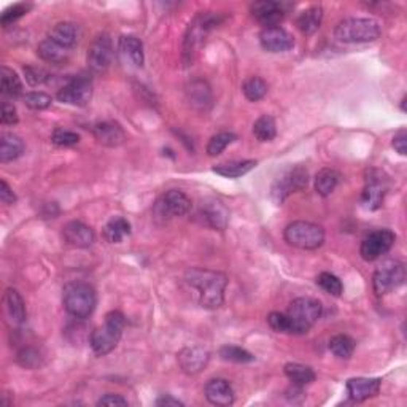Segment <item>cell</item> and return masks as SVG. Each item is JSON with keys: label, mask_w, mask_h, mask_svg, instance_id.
Segmentation results:
<instances>
[{"label": "cell", "mask_w": 407, "mask_h": 407, "mask_svg": "<svg viewBox=\"0 0 407 407\" xmlns=\"http://www.w3.org/2000/svg\"><path fill=\"white\" fill-rule=\"evenodd\" d=\"M185 280L197 292V301L201 307L215 310L223 306L225 292L227 287V275L212 269L191 267L185 274Z\"/></svg>", "instance_id": "obj_1"}, {"label": "cell", "mask_w": 407, "mask_h": 407, "mask_svg": "<svg viewBox=\"0 0 407 407\" xmlns=\"http://www.w3.org/2000/svg\"><path fill=\"white\" fill-rule=\"evenodd\" d=\"M62 304L73 319L85 320L93 315L98 306V293L86 282H71L62 289Z\"/></svg>", "instance_id": "obj_2"}, {"label": "cell", "mask_w": 407, "mask_h": 407, "mask_svg": "<svg viewBox=\"0 0 407 407\" xmlns=\"http://www.w3.org/2000/svg\"><path fill=\"white\" fill-rule=\"evenodd\" d=\"M126 326V316H124L120 310H112L105 315V321L103 325L96 328L91 337H89V344H91L93 351L98 356H105L118 347V344L123 337V331Z\"/></svg>", "instance_id": "obj_3"}, {"label": "cell", "mask_w": 407, "mask_h": 407, "mask_svg": "<svg viewBox=\"0 0 407 407\" xmlns=\"http://www.w3.org/2000/svg\"><path fill=\"white\" fill-rule=\"evenodd\" d=\"M381 34V26L371 18H346L334 29V37L342 43H371Z\"/></svg>", "instance_id": "obj_4"}, {"label": "cell", "mask_w": 407, "mask_h": 407, "mask_svg": "<svg viewBox=\"0 0 407 407\" xmlns=\"http://www.w3.org/2000/svg\"><path fill=\"white\" fill-rule=\"evenodd\" d=\"M323 312L321 302L314 298H298L289 304L287 316L289 320V334H307Z\"/></svg>", "instance_id": "obj_5"}, {"label": "cell", "mask_w": 407, "mask_h": 407, "mask_svg": "<svg viewBox=\"0 0 407 407\" xmlns=\"http://www.w3.org/2000/svg\"><path fill=\"white\" fill-rule=\"evenodd\" d=\"M285 242L299 250H319L325 244V230L320 225L312 222H298L289 223L284 232Z\"/></svg>", "instance_id": "obj_6"}, {"label": "cell", "mask_w": 407, "mask_h": 407, "mask_svg": "<svg viewBox=\"0 0 407 407\" xmlns=\"http://www.w3.org/2000/svg\"><path fill=\"white\" fill-rule=\"evenodd\" d=\"M309 185V172L304 165L296 164L288 168L280 174V177L275 178V182L272 183L271 188V197L272 201L282 205L287 199L293 195V192H298L306 190Z\"/></svg>", "instance_id": "obj_7"}, {"label": "cell", "mask_w": 407, "mask_h": 407, "mask_svg": "<svg viewBox=\"0 0 407 407\" xmlns=\"http://www.w3.org/2000/svg\"><path fill=\"white\" fill-rule=\"evenodd\" d=\"M406 267L398 259H385L378 264L372 275V289L377 296H385L395 292L404 284Z\"/></svg>", "instance_id": "obj_8"}, {"label": "cell", "mask_w": 407, "mask_h": 407, "mask_svg": "<svg viewBox=\"0 0 407 407\" xmlns=\"http://www.w3.org/2000/svg\"><path fill=\"white\" fill-rule=\"evenodd\" d=\"M390 188L388 177L382 170L371 169L366 174V183L361 192V204L366 210H378L383 205L385 196H387Z\"/></svg>", "instance_id": "obj_9"}, {"label": "cell", "mask_w": 407, "mask_h": 407, "mask_svg": "<svg viewBox=\"0 0 407 407\" xmlns=\"http://www.w3.org/2000/svg\"><path fill=\"white\" fill-rule=\"evenodd\" d=\"M93 99V80L86 75H78L68 80L58 91V101L67 105L86 107Z\"/></svg>", "instance_id": "obj_10"}, {"label": "cell", "mask_w": 407, "mask_h": 407, "mask_svg": "<svg viewBox=\"0 0 407 407\" xmlns=\"http://www.w3.org/2000/svg\"><path fill=\"white\" fill-rule=\"evenodd\" d=\"M115 56L113 50V41L110 38L108 34L102 32L99 36H96L93 43L88 48V67L91 68L96 73L105 72L107 68L112 66Z\"/></svg>", "instance_id": "obj_11"}, {"label": "cell", "mask_w": 407, "mask_h": 407, "mask_svg": "<svg viewBox=\"0 0 407 407\" xmlns=\"http://www.w3.org/2000/svg\"><path fill=\"white\" fill-rule=\"evenodd\" d=\"M395 240H396L395 232L390 230L372 231L361 242L360 248L361 258L364 261H368V263L382 258L383 254H387L391 250V247L395 245Z\"/></svg>", "instance_id": "obj_12"}, {"label": "cell", "mask_w": 407, "mask_h": 407, "mask_svg": "<svg viewBox=\"0 0 407 407\" xmlns=\"http://www.w3.org/2000/svg\"><path fill=\"white\" fill-rule=\"evenodd\" d=\"M217 24H218V16L209 15V13H205V15L202 13V15L195 18V21L190 24L188 32H186V37H185L183 51H185L186 58L192 61V56H195L197 48L202 45L205 36L209 34L212 27H215Z\"/></svg>", "instance_id": "obj_13"}, {"label": "cell", "mask_w": 407, "mask_h": 407, "mask_svg": "<svg viewBox=\"0 0 407 407\" xmlns=\"http://www.w3.org/2000/svg\"><path fill=\"white\" fill-rule=\"evenodd\" d=\"M191 207L192 202L186 192L180 190H169L158 199L155 210L160 217L174 218V217L188 215L191 212Z\"/></svg>", "instance_id": "obj_14"}, {"label": "cell", "mask_w": 407, "mask_h": 407, "mask_svg": "<svg viewBox=\"0 0 407 407\" xmlns=\"http://www.w3.org/2000/svg\"><path fill=\"white\" fill-rule=\"evenodd\" d=\"M197 218L201 220L202 225L212 227V230L225 231L230 225V210L222 201H218L215 197H209L204 199L199 205Z\"/></svg>", "instance_id": "obj_15"}, {"label": "cell", "mask_w": 407, "mask_h": 407, "mask_svg": "<svg viewBox=\"0 0 407 407\" xmlns=\"http://www.w3.org/2000/svg\"><path fill=\"white\" fill-rule=\"evenodd\" d=\"M259 43L269 53H285L294 46V38L284 27H264L259 34Z\"/></svg>", "instance_id": "obj_16"}, {"label": "cell", "mask_w": 407, "mask_h": 407, "mask_svg": "<svg viewBox=\"0 0 407 407\" xmlns=\"http://www.w3.org/2000/svg\"><path fill=\"white\" fill-rule=\"evenodd\" d=\"M177 361L185 374L196 376L207 368V364L210 361V354L202 347H185L178 351Z\"/></svg>", "instance_id": "obj_17"}, {"label": "cell", "mask_w": 407, "mask_h": 407, "mask_svg": "<svg viewBox=\"0 0 407 407\" xmlns=\"http://www.w3.org/2000/svg\"><path fill=\"white\" fill-rule=\"evenodd\" d=\"M253 18L264 27H275L284 21L287 10L284 4L274 2V0H259L250 6Z\"/></svg>", "instance_id": "obj_18"}, {"label": "cell", "mask_w": 407, "mask_h": 407, "mask_svg": "<svg viewBox=\"0 0 407 407\" xmlns=\"http://www.w3.org/2000/svg\"><path fill=\"white\" fill-rule=\"evenodd\" d=\"M382 387V378L372 377H354L347 381L349 398L354 403H364L378 395Z\"/></svg>", "instance_id": "obj_19"}, {"label": "cell", "mask_w": 407, "mask_h": 407, "mask_svg": "<svg viewBox=\"0 0 407 407\" xmlns=\"http://www.w3.org/2000/svg\"><path fill=\"white\" fill-rule=\"evenodd\" d=\"M62 239L73 248H89L96 242V234L91 226L75 220L62 227Z\"/></svg>", "instance_id": "obj_20"}, {"label": "cell", "mask_w": 407, "mask_h": 407, "mask_svg": "<svg viewBox=\"0 0 407 407\" xmlns=\"http://www.w3.org/2000/svg\"><path fill=\"white\" fill-rule=\"evenodd\" d=\"M93 135L103 147L116 148L126 142V133L116 121H99L93 126Z\"/></svg>", "instance_id": "obj_21"}, {"label": "cell", "mask_w": 407, "mask_h": 407, "mask_svg": "<svg viewBox=\"0 0 407 407\" xmlns=\"http://www.w3.org/2000/svg\"><path fill=\"white\" fill-rule=\"evenodd\" d=\"M204 395L207 401L213 406H231L236 401V393H234L232 385L226 378H212L205 383Z\"/></svg>", "instance_id": "obj_22"}, {"label": "cell", "mask_w": 407, "mask_h": 407, "mask_svg": "<svg viewBox=\"0 0 407 407\" xmlns=\"http://www.w3.org/2000/svg\"><path fill=\"white\" fill-rule=\"evenodd\" d=\"M118 54L124 64L130 67L142 68L145 62L143 43L135 36H121L118 38Z\"/></svg>", "instance_id": "obj_23"}, {"label": "cell", "mask_w": 407, "mask_h": 407, "mask_svg": "<svg viewBox=\"0 0 407 407\" xmlns=\"http://www.w3.org/2000/svg\"><path fill=\"white\" fill-rule=\"evenodd\" d=\"M4 312L11 325L21 326L27 319V309L23 296L15 288H6L4 294Z\"/></svg>", "instance_id": "obj_24"}, {"label": "cell", "mask_w": 407, "mask_h": 407, "mask_svg": "<svg viewBox=\"0 0 407 407\" xmlns=\"http://www.w3.org/2000/svg\"><path fill=\"white\" fill-rule=\"evenodd\" d=\"M186 101L190 102L191 108L197 112H207L212 107V91L209 83L204 80H192L186 86Z\"/></svg>", "instance_id": "obj_25"}, {"label": "cell", "mask_w": 407, "mask_h": 407, "mask_svg": "<svg viewBox=\"0 0 407 407\" xmlns=\"http://www.w3.org/2000/svg\"><path fill=\"white\" fill-rule=\"evenodd\" d=\"M48 38L56 41V43L67 48V50H73L80 40V27L75 23H71V21L58 23L50 31V36H48Z\"/></svg>", "instance_id": "obj_26"}, {"label": "cell", "mask_w": 407, "mask_h": 407, "mask_svg": "<svg viewBox=\"0 0 407 407\" xmlns=\"http://www.w3.org/2000/svg\"><path fill=\"white\" fill-rule=\"evenodd\" d=\"M71 51L67 48L61 46L56 41H53L51 38L41 40L37 46V54L41 61L48 62V64H66V62L71 59Z\"/></svg>", "instance_id": "obj_27"}, {"label": "cell", "mask_w": 407, "mask_h": 407, "mask_svg": "<svg viewBox=\"0 0 407 407\" xmlns=\"http://www.w3.org/2000/svg\"><path fill=\"white\" fill-rule=\"evenodd\" d=\"M24 150L26 145L21 137L10 133H4L0 137V161L4 164L18 160L19 156H23Z\"/></svg>", "instance_id": "obj_28"}, {"label": "cell", "mask_w": 407, "mask_h": 407, "mask_svg": "<svg viewBox=\"0 0 407 407\" xmlns=\"http://www.w3.org/2000/svg\"><path fill=\"white\" fill-rule=\"evenodd\" d=\"M321 21H323V9L320 5H314L299 13L298 19H296V26H298V29L304 34V36H312V34L320 29Z\"/></svg>", "instance_id": "obj_29"}, {"label": "cell", "mask_w": 407, "mask_h": 407, "mask_svg": "<svg viewBox=\"0 0 407 407\" xmlns=\"http://www.w3.org/2000/svg\"><path fill=\"white\" fill-rule=\"evenodd\" d=\"M0 80H2V85H0V91L2 96L10 99L23 98V81L18 77V73L13 71V68L4 66L2 71H0Z\"/></svg>", "instance_id": "obj_30"}, {"label": "cell", "mask_w": 407, "mask_h": 407, "mask_svg": "<svg viewBox=\"0 0 407 407\" xmlns=\"http://www.w3.org/2000/svg\"><path fill=\"white\" fill-rule=\"evenodd\" d=\"M257 161L254 160H244V161H230L222 163L218 165H213V172L225 178H240L247 175L248 172L257 168Z\"/></svg>", "instance_id": "obj_31"}, {"label": "cell", "mask_w": 407, "mask_h": 407, "mask_svg": "<svg viewBox=\"0 0 407 407\" xmlns=\"http://www.w3.org/2000/svg\"><path fill=\"white\" fill-rule=\"evenodd\" d=\"M341 174L334 169H321L315 177V191L321 197H328L334 192L337 185L341 182Z\"/></svg>", "instance_id": "obj_32"}, {"label": "cell", "mask_w": 407, "mask_h": 407, "mask_svg": "<svg viewBox=\"0 0 407 407\" xmlns=\"http://www.w3.org/2000/svg\"><path fill=\"white\" fill-rule=\"evenodd\" d=\"M102 236L108 244H121L124 237L130 236V223L126 218L115 217L103 227Z\"/></svg>", "instance_id": "obj_33"}, {"label": "cell", "mask_w": 407, "mask_h": 407, "mask_svg": "<svg viewBox=\"0 0 407 407\" xmlns=\"http://www.w3.org/2000/svg\"><path fill=\"white\" fill-rule=\"evenodd\" d=\"M285 376L293 382V385H299V387H306V385H310L312 382H315V371L306 366V364L301 363H288L285 364L284 368Z\"/></svg>", "instance_id": "obj_34"}, {"label": "cell", "mask_w": 407, "mask_h": 407, "mask_svg": "<svg viewBox=\"0 0 407 407\" xmlns=\"http://www.w3.org/2000/svg\"><path fill=\"white\" fill-rule=\"evenodd\" d=\"M329 351L339 360H350L351 355H354L356 344L347 334H337L334 337H331L329 341Z\"/></svg>", "instance_id": "obj_35"}, {"label": "cell", "mask_w": 407, "mask_h": 407, "mask_svg": "<svg viewBox=\"0 0 407 407\" xmlns=\"http://www.w3.org/2000/svg\"><path fill=\"white\" fill-rule=\"evenodd\" d=\"M253 135L259 142H272L277 135V124L271 115H263L253 124Z\"/></svg>", "instance_id": "obj_36"}, {"label": "cell", "mask_w": 407, "mask_h": 407, "mask_svg": "<svg viewBox=\"0 0 407 407\" xmlns=\"http://www.w3.org/2000/svg\"><path fill=\"white\" fill-rule=\"evenodd\" d=\"M269 91L267 83L261 77H248L242 85V93L250 102H259Z\"/></svg>", "instance_id": "obj_37"}, {"label": "cell", "mask_w": 407, "mask_h": 407, "mask_svg": "<svg viewBox=\"0 0 407 407\" xmlns=\"http://www.w3.org/2000/svg\"><path fill=\"white\" fill-rule=\"evenodd\" d=\"M237 140V135L234 133H227V130H223V133H218L212 137L207 143V155L209 156H218L222 155L223 151L230 147L232 142Z\"/></svg>", "instance_id": "obj_38"}, {"label": "cell", "mask_w": 407, "mask_h": 407, "mask_svg": "<svg viewBox=\"0 0 407 407\" xmlns=\"http://www.w3.org/2000/svg\"><path fill=\"white\" fill-rule=\"evenodd\" d=\"M220 356H222L225 361H231L237 364H247L257 360L250 351L237 346H223L220 349Z\"/></svg>", "instance_id": "obj_39"}, {"label": "cell", "mask_w": 407, "mask_h": 407, "mask_svg": "<svg viewBox=\"0 0 407 407\" xmlns=\"http://www.w3.org/2000/svg\"><path fill=\"white\" fill-rule=\"evenodd\" d=\"M316 285L325 293L334 296V298H339L344 293V284L341 279L331 272H321L319 277H316Z\"/></svg>", "instance_id": "obj_40"}, {"label": "cell", "mask_w": 407, "mask_h": 407, "mask_svg": "<svg viewBox=\"0 0 407 407\" xmlns=\"http://www.w3.org/2000/svg\"><path fill=\"white\" fill-rule=\"evenodd\" d=\"M23 102L26 107H29L32 110H46L51 107L53 98L46 93L32 91V93H27L23 96Z\"/></svg>", "instance_id": "obj_41"}, {"label": "cell", "mask_w": 407, "mask_h": 407, "mask_svg": "<svg viewBox=\"0 0 407 407\" xmlns=\"http://www.w3.org/2000/svg\"><path fill=\"white\" fill-rule=\"evenodd\" d=\"M51 142L61 148L75 147V145L80 143V135L77 133H73V130L58 128L51 135Z\"/></svg>", "instance_id": "obj_42"}, {"label": "cell", "mask_w": 407, "mask_h": 407, "mask_svg": "<svg viewBox=\"0 0 407 407\" xmlns=\"http://www.w3.org/2000/svg\"><path fill=\"white\" fill-rule=\"evenodd\" d=\"M32 9V4H15L10 9H6L0 18V24L4 27H9L13 23H16L19 18H23L27 11Z\"/></svg>", "instance_id": "obj_43"}, {"label": "cell", "mask_w": 407, "mask_h": 407, "mask_svg": "<svg viewBox=\"0 0 407 407\" xmlns=\"http://www.w3.org/2000/svg\"><path fill=\"white\" fill-rule=\"evenodd\" d=\"M18 363L21 364L23 368L27 369H34L40 366V354L32 347H24L18 351V356H16Z\"/></svg>", "instance_id": "obj_44"}, {"label": "cell", "mask_w": 407, "mask_h": 407, "mask_svg": "<svg viewBox=\"0 0 407 407\" xmlns=\"http://www.w3.org/2000/svg\"><path fill=\"white\" fill-rule=\"evenodd\" d=\"M267 323L275 333H282V334H289V320L287 314L282 312H271L267 315Z\"/></svg>", "instance_id": "obj_45"}, {"label": "cell", "mask_w": 407, "mask_h": 407, "mask_svg": "<svg viewBox=\"0 0 407 407\" xmlns=\"http://www.w3.org/2000/svg\"><path fill=\"white\" fill-rule=\"evenodd\" d=\"M24 75H26L27 83H29L31 86L43 85V83H46L48 78H50V75H48V72L43 71V68L32 67V66L24 67Z\"/></svg>", "instance_id": "obj_46"}, {"label": "cell", "mask_w": 407, "mask_h": 407, "mask_svg": "<svg viewBox=\"0 0 407 407\" xmlns=\"http://www.w3.org/2000/svg\"><path fill=\"white\" fill-rule=\"evenodd\" d=\"M18 110L10 102H2V113H0V121H2L4 126H13V124L18 123Z\"/></svg>", "instance_id": "obj_47"}, {"label": "cell", "mask_w": 407, "mask_h": 407, "mask_svg": "<svg viewBox=\"0 0 407 407\" xmlns=\"http://www.w3.org/2000/svg\"><path fill=\"white\" fill-rule=\"evenodd\" d=\"M98 406H103V407H126L129 406L128 399L123 398L121 395H115V393H107L103 395L99 401Z\"/></svg>", "instance_id": "obj_48"}, {"label": "cell", "mask_w": 407, "mask_h": 407, "mask_svg": "<svg viewBox=\"0 0 407 407\" xmlns=\"http://www.w3.org/2000/svg\"><path fill=\"white\" fill-rule=\"evenodd\" d=\"M391 145H393V148H395L401 156L407 155V133H406V129L398 130L395 137H393Z\"/></svg>", "instance_id": "obj_49"}, {"label": "cell", "mask_w": 407, "mask_h": 407, "mask_svg": "<svg viewBox=\"0 0 407 407\" xmlns=\"http://www.w3.org/2000/svg\"><path fill=\"white\" fill-rule=\"evenodd\" d=\"M0 201H2V204L5 205H13V204H16V195L13 192V190L10 188V185L6 183L5 180L0 182Z\"/></svg>", "instance_id": "obj_50"}, {"label": "cell", "mask_w": 407, "mask_h": 407, "mask_svg": "<svg viewBox=\"0 0 407 407\" xmlns=\"http://www.w3.org/2000/svg\"><path fill=\"white\" fill-rule=\"evenodd\" d=\"M156 406H163V407H169V406H183L182 401H178L177 398L174 396H170V395H163L161 398H158L156 399Z\"/></svg>", "instance_id": "obj_51"}, {"label": "cell", "mask_w": 407, "mask_h": 407, "mask_svg": "<svg viewBox=\"0 0 407 407\" xmlns=\"http://www.w3.org/2000/svg\"><path fill=\"white\" fill-rule=\"evenodd\" d=\"M401 110L403 112H406V98H403V101H401Z\"/></svg>", "instance_id": "obj_52"}]
</instances>
